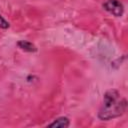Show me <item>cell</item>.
<instances>
[{"mask_svg":"<svg viewBox=\"0 0 128 128\" xmlns=\"http://www.w3.org/2000/svg\"><path fill=\"white\" fill-rule=\"evenodd\" d=\"M127 108L125 98H120V93L111 89L108 90L103 97V104L98 112V118L102 121H108L124 114Z\"/></svg>","mask_w":128,"mask_h":128,"instance_id":"6da1fadb","label":"cell"},{"mask_svg":"<svg viewBox=\"0 0 128 128\" xmlns=\"http://www.w3.org/2000/svg\"><path fill=\"white\" fill-rule=\"evenodd\" d=\"M103 8L115 17H121L124 13V6L119 0H106L103 3Z\"/></svg>","mask_w":128,"mask_h":128,"instance_id":"7a4b0ae2","label":"cell"},{"mask_svg":"<svg viewBox=\"0 0 128 128\" xmlns=\"http://www.w3.org/2000/svg\"><path fill=\"white\" fill-rule=\"evenodd\" d=\"M69 126H70V120L64 116L55 119L52 123L47 125V127H51V128H66Z\"/></svg>","mask_w":128,"mask_h":128,"instance_id":"3957f363","label":"cell"},{"mask_svg":"<svg viewBox=\"0 0 128 128\" xmlns=\"http://www.w3.org/2000/svg\"><path fill=\"white\" fill-rule=\"evenodd\" d=\"M17 46L20 49H22V50H24L26 52H36L37 51L36 46L33 43H31L29 41H26V40H20V41H18L17 42Z\"/></svg>","mask_w":128,"mask_h":128,"instance_id":"277c9868","label":"cell"},{"mask_svg":"<svg viewBox=\"0 0 128 128\" xmlns=\"http://www.w3.org/2000/svg\"><path fill=\"white\" fill-rule=\"evenodd\" d=\"M0 28H2V29H7V28H9V22H7V21L1 16V14H0Z\"/></svg>","mask_w":128,"mask_h":128,"instance_id":"5b68a950","label":"cell"}]
</instances>
